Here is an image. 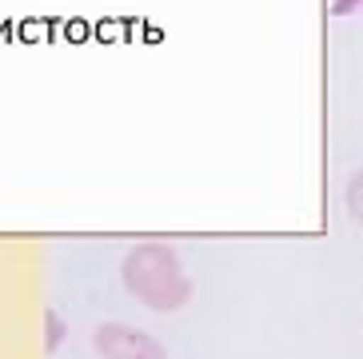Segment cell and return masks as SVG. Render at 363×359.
<instances>
[{
	"instance_id": "cell-1",
	"label": "cell",
	"mask_w": 363,
	"mask_h": 359,
	"mask_svg": "<svg viewBox=\"0 0 363 359\" xmlns=\"http://www.w3.org/2000/svg\"><path fill=\"white\" fill-rule=\"evenodd\" d=\"M331 12H335V16H352V12H363V0H335V4H331Z\"/></svg>"
}]
</instances>
